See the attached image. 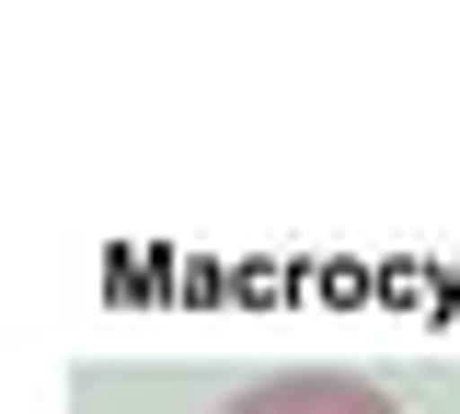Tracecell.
<instances>
[{
	"mask_svg": "<svg viewBox=\"0 0 460 414\" xmlns=\"http://www.w3.org/2000/svg\"><path fill=\"white\" fill-rule=\"evenodd\" d=\"M219 414H402V403H392V392H368V380H345V368H288V380L230 392Z\"/></svg>",
	"mask_w": 460,
	"mask_h": 414,
	"instance_id": "1",
	"label": "cell"
}]
</instances>
